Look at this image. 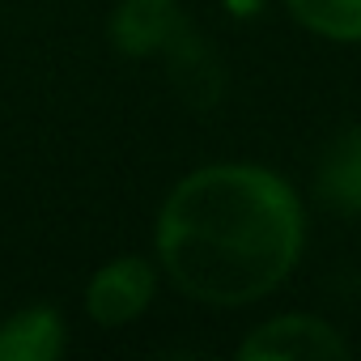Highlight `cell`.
I'll return each instance as SVG.
<instances>
[{"label":"cell","mask_w":361,"mask_h":361,"mask_svg":"<svg viewBox=\"0 0 361 361\" xmlns=\"http://www.w3.org/2000/svg\"><path fill=\"white\" fill-rule=\"evenodd\" d=\"M166 56H170V73H174V81H178V94H188L196 106H209V102L221 98V68H217L213 51H209L192 30L178 35V39L166 47Z\"/></svg>","instance_id":"cell-7"},{"label":"cell","mask_w":361,"mask_h":361,"mask_svg":"<svg viewBox=\"0 0 361 361\" xmlns=\"http://www.w3.org/2000/svg\"><path fill=\"white\" fill-rule=\"evenodd\" d=\"M314 196L336 217H361V123L344 128L314 166Z\"/></svg>","instance_id":"cell-5"},{"label":"cell","mask_w":361,"mask_h":361,"mask_svg":"<svg viewBox=\"0 0 361 361\" xmlns=\"http://www.w3.org/2000/svg\"><path fill=\"white\" fill-rule=\"evenodd\" d=\"M302 200L264 166H204L178 183L157 217L170 281L209 306L272 293L302 255Z\"/></svg>","instance_id":"cell-1"},{"label":"cell","mask_w":361,"mask_h":361,"mask_svg":"<svg viewBox=\"0 0 361 361\" xmlns=\"http://www.w3.org/2000/svg\"><path fill=\"white\" fill-rule=\"evenodd\" d=\"M183 18H178L174 0H123L111 18V43L123 56H157L166 51L178 35H183Z\"/></svg>","instance_id":"cell-4"},{"label":"cell","mask_w":361,"mask_h":361,"mask_svg":"<svg viewBox=\"0 0 361 361\" xmlns=\"http://www.w3.org/2000/svg\"><path fill=\"white\" fill-rule=\"evenodd\" d=\"M64 353V323L51 306H26L0 323V361H56Z\"/></svg>","instance_id":"cell-6"},{"label":"cell","mask_w":361,"mask_h":361,"mask_svg":"<svg viewBox=\"0 0 361 361\" xmlns=\"http://www.w3.org/2000/svg\"><path fill=\"white\" fill-rule=\"evenodd\" d=\"M289 13L336 43H361V0H285Z\"/></svg>","instance_id":"cell-8"},{"label":"cell","mask_w":361,"mask_h":361,"mask_svg":"<svg viewBox=\"0 0 361 361\" xmlns=\"http://www.w3.org/2000/svg\"><path fill=\"white\" fill-rule=\"evenodd\" d=\"M344 353H348L344 336L327 319H314V314L268 319L238 344V357H247V361H327V357H344Z\"/></svg>","instance_id":"cell-2"},{"label":"cell","mask_w":361,"mask_h":361,"mask_svg":"<svg viewBox=\"0 0 361 361\" xmlns=\"http://www.w3.org/2000/svg\"><path fill=\"white\" fill-rule=\"evenodd\" d=\"M153 289H157L153 268L136 255H119L94 272V281L85 289V310L98 327H123L149 310Z\"/></svg>","instance_id":"cell-3"}]
</instances>
